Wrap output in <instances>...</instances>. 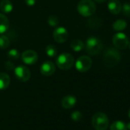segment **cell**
I'll return each instance as SVG.
<instances>
[{
  "instance_id": "obj_1",
  "label": "cell",
  "mask_w": 130,
  "mask_h": 130,
  "mask_svg": "<svg viewBox=\"0 0 130 130\" xmlns=\"http://www.w3.org/2000/svg\"><path fill=\"white\" fill-rule=\"evenodd\" d=\"M121 60V55L117 48L110 47L106 51L103 56V63L105 66L109 68H112L116 66Z\"/></svg>"
},
{
  "instance_id": "obj_2",
  "label": "cell",
  "mask_w": 130,
  "mask_h": 130,
  "mask_svg": "<svg viewBox=\"0 0 130 130\" xmlns=\"http://www.w3.org/2000/svg\"><path fill=\"white\" fill-rule=\"evenodd\" d=\"M77 10L82 16L90 17L95 13L96 8L92 0H80L77 6Z\"/></svg>"
},
{
  "instance_id": "obj_3",
  "label": "cell",
  "mask_w": 130,
  "mask_h": 130,
  "mask_svg": "<svg viewBox=\"0 0 130 130\" xmlns=\"http://www.w3.org/2000/svg\"><path fill=\"white\" fill-rule=\"evenodd\" d=\"M109 118L102 112L95 113L92 118V125L96 130H106L109 126Z\"/></svg>"
},
{
  "instance_id": "obj_4",
  "label": "cell",
  "mask_w": 130,
  "mask_h": 130,
  "mask_svg": "<svg viewBox=\"0 0 130 130\" xmlns=\"http://www.w3.org/2000/svg\"><path fill=\"white\" fill-rule=\"evenodd\" d=\"M56 63L61 70H69L74 64V58L69 53H63L57 57Z\"/></svg>"
},
{
  "instance_id": "obj_5",
  "label": "cell",
  "mask_w": 130,
  "mask_h": 130,
  "mask_svg": "<svg viewBox=\"0 0 130 130\" xmlns=\"http://www.w3.org/2000/svg\"><path fill=\"white\" fill-rule=\"evenodd\" d=\"M86 51L88 54L91 55H95L99 54L102 48L103 44L100 39L96 37H90L86 41Z\"/></svg>"
},
{
  "instance_id": "obj_6",
  "label": "cell",
  "mask_w": 130,
  "mask_h": 130,
  "mask_svg": "<svg viewBox=\"0 0 130 130\" xmlns=\"http://www.w3.org/2000/svg\"><path fill=\"white\" fill-rule=\"evenodd\" d=\"M113 45L117 49H125L128 46V38L127 35L122 32H117L112 36V39Z\"/></svg>"
},
{
  "instance_id": "obj_7",
  "label": "cell",
  "mask_w": 130,
  "mask_h": 130,
  "mask_svg": "<svg viewBox=\"0 0 130 130\" xmlns=\"http://www.w3.org/2000/svg\"><path fill=\"white\" fill-rule=\"evenodd\" d=\"M92 66V60L88 56H81L76 61L75 67L77 70L81 73L86 72L90 69Z\"/></svg>"
},
{
  "instance_id": "obj_8",
  "label": "cell",
  "mask_w": 130,
  "mask_h": 130,
  "mask_svg": "<svg viewBox=\"0 0 130 130\" xmlns=\"http://www.w3.org/2000/svg\"><path fill=\"white\" fill-rule=\"evenodd\" d=\"M15 75L19 80L22 82H26L30 79L31 73L26 67L19 66L15 68Z\"/></svg>"
},
{
  "instance_id": "obj_9",
  "label": "cell",
  "mask_w": 130,
  "mask_h": 130,
  "mask_svg": "<svg viewBox=\"0 0 130 130\" xmlns=\"http://www.w3.org/2000/svg\"><path fill=\"white\" fill-rule=\"evenodd\" d=\"M68 32L66 28H64L63 27H59L57 28L53 33V37L54 39L56 42L57 43H63L65 42L68 38Z\"/></svg>"
},
{
  "instance_id": "obj_10",
  "label": "cell",
  "mask_w": 130,
  "mask_h": 130,
  "mask_svg": "<svg viewBox=\"0 0 130 130\" xmlns=\"http://www.w3.org/2000/svg\"><path fill=\"white\" fill-rule=\"evenodd\" d=\"M22 59L23 62L26 64H35L38 59V54L33 50H27L24 51L22 54Z\"/></svg>"
},
{
  "instance_id": "obj_11",
  "label": "cell",
  "mask_w": 130,
  "mask_h": 130,
  "mask_svg": "<svg viewBox=\"0 0 130 130\" xmlns=\"http://www.w3.org/2000/svg\"><path fill=\"white\" fill-rule=\"evenodd\" d=\"M40 71L44 76H51L55 72V65L51 61H45L41 64Z\"/></svg>"
},
{
  "instance_id": "obj_12",
  "label": "cell",
  "mask_w": 130,
  "mask_h": 130,
  "mask_svg": "<svg viewBox=\"0 0 130 130\" xmlns=\"http://www.w3.org/2000/svg\"><path fill=\"white\" fill-rule=\"evenodd\" d=\"M107 6L110 13L113 15H118L122 11V5L119 0H109Z\"/></svg>"
},
{
  "instance_id": "obj_13",
  "label": "cell",
  "mask_w": 130,
  "mask_h": 130,
  "mask_svg": "<svg viewBox=\"0 0 130 130\" xmlns=\"http://www.w3.org/2000/svg\"><path fill=\"white\" fill-rule=\"evenodd\" d=\"M76 103H77V99L74 96L68 95L62 99L61 106L64 109H71L76 105Z\"/></svg>"
},
{
  "instance_id": "obj_14",
  "label": "cell",
  "mask_w": 130,
  "mask_h": 130,
  "mask_svg": "<svg viewBox=\"0 0 130 130\" xmlns=\"http://www.w3.org/2000/svg\"><path fill=\"white\" fill-rule=\"evenodd\" d=\"M9 28V21L8 18L0 13V34H3L8 31Z\"/></svg>"
},
{
  "instance_id": "obj_15",
  "label": "cell",
  "mask_w": 130,
  "mask_h": 130,
  "mask_svg": "<svg viewBox=\"0 0 130 130\" xmlns=\"http://www.w3.org/2000/svg\"><path fill=\"white\" fill-rule=\"evenodd\" d=\"M10 84V77L6 73H0V90H5Z\"/></svg>"
},
{
  "instance_id": "obj_16",
  "label": "cell",
  "mask_w": 130,
  "mask_h": 130,
  "mask_svg": "<svg viewBox=\"0 0 130 130\" xmlns=\"http://www.w3.org/2000/svg\"><path fill=\"white\" fill-rule=\"evenodd\" d=\"M13 9V6L9 0H3L0 3V10L3 13H10Z\"/></svg>"
},
{
  "instance_id": "obj_17",
  "label": "cell",
  "mask_w": 130,
  "mask_h": 130,
  "mask_svg": "<svg viewBox=\"0 0 130 130\" xmlns=\"http://www.w3.org/2000/svg\"><path fill=\"white\" fill-rule=\"evenodd\" d=\"M127 27V22L123 19H118L112 24V28L116 31H122Z\"/></svg>"
},
{
  "instance_id": "obj_18",
  "label": "cell",
  "mask_w": 130,
  "mask_h": 130,
  "mask_svg": "<svg viewBox=\"0 0 130 130\" xmlns=\"http://www.w3.org/2000/svg\"><path fill=\"white\" fill-rule=\"evenodd\" d=\"M85 45L84 44V42L79 39H75L73 40L71 43V47L73 51L78 52V51H81L84 48Z\"/></svg>"
},
{
  "instance_id": "obj_19",
  "label": "cell",
  "mask_w": 130,
  "mask_h": 130,
  "mask_svg": "<svg viewBox=\"0 0 130 130\" xmlns=\"http://www.w3.org/2000/svg\"><path fill=\"white\" fill-rule=\"evenodd\" d=\"M110 130H127L126 124L122 121H115L110 126Z\"/></svg>"
},
{
  "instance_id": "obj_20",
  "label": "cell",
  "mask_w": 130,
  "mask_h": 130,
  "mask_svg": "<svg viewBox=\"0 0 130 130\" xmlns=\"http://www.w3.org/2000/svg\"><path fill=\"white\" fill-rule=\"evenodd\" d=\"M45 53L50 57H54L57 55V47L54 44H48L45 47Z\"/></svg>"
},
{
  "instance_id": "obj_21",
  "label": "cell",
  "mask_w": 130,
  "mask_h": 130,
  "mask_svg": "<svg viewBox=\"0 0 130 130\" xmlns=\"http://www.w3.org/2000/svg\"><path fill=\"white\" fill-rule=\"evenodd\" d=\"M9 44H10V41L7 36L6 35L0 36V48L6 49L9 46Z\"/></svg>"
},
{
  "instance_id": "obj_22",
  "label": "cell",
  "mask_w": 130,
  "mask_h": 130,
  "mask_svg": "<svg viewBox=\"0 0 130 130\" xmlns=\"http://www.w3.org/2000/svg\"><path fill=\"white\" fill-rule=\"evenodd\" d=\"M8 57L10 59H13V60H16L20 57V53L19 51L14 48V49H11L8 51Z\"/></svg>"
},
{
  "instance_id": "obj_23",
  "label": "cell",
  "mask_w": 130,
  "mask_h": 130,
  "mask_svg": "<svg viewBox=\"0 0 130 130\" xmlns=\"http://www.w3.org/2000/svg\"><path fill=\"white\" fill-rule=\"evenodd\" d=\"M47 22H48V25L50 26H51V27H56L58 25V23H59V19L55 15H51L48 18Z\"/></svg>"
},
{
  "instance_id": "obj_24",
  "label": "cell",
  "mask_w": 130,
  "mask_h": 130,
  "mask_svg": "<svg viewBox=\"0 0 130 130\" xmlns=\"http://www.w3.org/2000/svg\"><path fill=\"white\" fill-rule=\"evenodd\" d=\"M82 113L79 111H74L71 114V119L74 122H79L82 119Z\"/></svg>"
},
{
  "instance_id": "obj_25",
  "label": "cell",
  "mask_w": 130,
  "mask_h": 130,
  "mask_svg": "<svg viewBox=\"0 0 130 130\" xmlns=\"http://www.w3.org/2000/svg\"><path fill=\"white\" fill-rule=\"evenodd\" d=\"M122 10L124 15L127 16V17H130V4L125 3L122 6Z\"/></svg>"
},
{
  "instance_id": "obj_26",
  "label": "cell",
  "mask_w": 130,
  "mask_h": 130,
  "mask_svg": "<svg viewBox=\"0 0 130 130\" xmlns=\"http://www.w3.org/2000/svg\"><path fill=\"white\" fill-rule=\"evenodd\" d=\"M5 67L6 68V69L9 70V71H12L13 69H15V65L11 61H7L5 63Z\"/></svg>"
},
{
  "instance_id": "obj_27",
  "label": "cell",
  "mask_w": 130,
  "mask_h": 130,
  "mask_svg": "<svg viewBox=\"0 0 130 130\" xmlns=\"http://www.w3.org/2000/svg\"><path fill=\"white\" fill-rule=\"evenodd\" d=\"M25 3L27 4V6H32L35 4L36 0H25Z\"/></svg>"
},
{
  "instance_id": "obj_28",
  "label": "cell",
  "mask_w": 130,
  "mask_h": 130,
  "mask_svg": "<svg viewBox=\"0 0 130 130\" xmlns=\"http://www.w3.org/2000/svg\"><path fill=\"white\" fill-rule=\"evenodd\" d=\"M126 128H127V130H130V122H128L126 124Z\"/></svg>"
},
{
  "instance_id": "obj_29",
  "label": "cell",
  "mask_w": 130,
  "mask_h": 130,
  "mask_svg": "<svg viewBox=\"0 0 130 130\" xmlns=\"http://www.w3.org/2000/svg\"><path fill=\"white\" fill-rule=\"evenodd\" d=\"M95 1H96L98 3H104L105 1H106V0H95Z\"/></svg>"
},
{
  "instance_id": "obj_30",
  "label": "cell",
  "mask_w": 130,
  "mask_h": 130,
  "mask_svg": "<svg viewBox=\"0 0 130 130\" xmlns=\"http://www.w3.org/2000/svg\"><path fill=\"white\" fill-rule=\"evenodd\" d=\"M127 47H128V48L130 49V40H128V46Z\"/></svg>"
},
{
  "instance_id": "obj_31",
  "label": "cell",
  "mask_w": 130,
  "mask_h": 130,
  "mask_svg": "<svg viewBox=\"0 0 130 130\" xmlns=\"http://www.w3.org/2000/svg\"><path fill=\"white\" fill-rule=\"evenodd\" d=\"M128 117L130 118V108H129V109H128Z\"/></svg>"
}]
</instances>
